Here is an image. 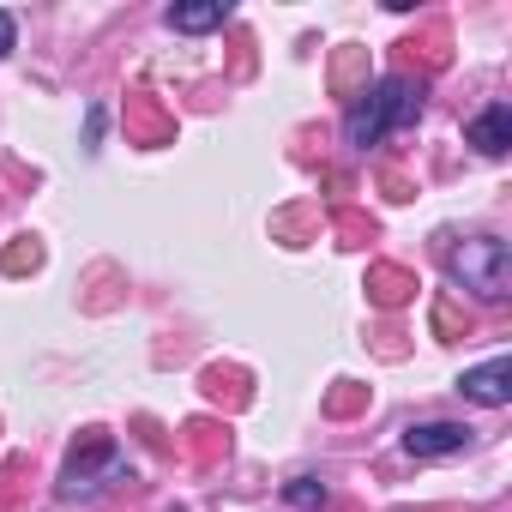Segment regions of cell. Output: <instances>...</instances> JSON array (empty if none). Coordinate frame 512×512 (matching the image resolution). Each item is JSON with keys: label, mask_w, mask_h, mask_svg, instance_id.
Segmentation results:
<instances>
[{"label": "cell", "mask_w": 512, "mask_h": 512, "mask_svg": "<svg viewBox=\"0 0 512 512\" xmlns=\"http://www.w3.org/2000/svg\"><path fill=\"white\" fill-rule=\"evenodd\" d=\"M416 115H422V91H416L410 79H386V85L362 91V103L344 115V139H350V145H380L386 127H404V121H416Z\"/></svg>", "instance_id": "cell-1"}, {"label": "cell", "mask_w": 512, "mask_h": 512, "mask_svg": "<svg viewBox=\"0 0 512 512\" xmlns=\"http://www.w3.org/2000/svg\"><path fill=\"white\" fill-rule=\"evenodd\" d=\"M446 266H452V278H458L464 290H476V296H488V302H500L506 284H512V253H506V241H494V235H476V241L452 247Z\"/></svg>", "instance_id": "cell-2"}, {"label": "cell", "mask_w": 512, "mask_h": 512, "mask_svg": "<svg viewBox=\"0 0 512 512\" xmlns=\"http://www.w3.org/2000/svg\"><path fill=\"white\" fill-rule=\"evenodd\" d=\"M458 392H464L470 404H488V410H500V404H512V362H506V356H494V362H482V368H470V374L458 380Z\"/></svg>", "instance_id": "cell-3"}, {"label": "cell", "mask_w": 512, "mask_h": 512, "mask_svg": "<svg viewBox=\"0 0 512 512\" xmlns=\"http://www.w3.org/2000/svg\"><path fill=\"white\" fill-rule=\"evenodd\" d=\"M404 446H410L416 458H452V452L470 446V428H464V422H416V428L404 434Z\"/></svg>", "instance_id": "cell-4"}, {"label": "cell", "mask_w": 512, "mask_h": 512, "mask_svg": "<svg viewBox=\"0 0 512 512\" xmlns=\"http://www.w3.org/2000/svg\"><path fill=\"white\" fill-rule=\"evenodd\" d=\"M464 145H476L482 157H500V151L512 145V109H506V103H494V109H482V115L470 121V133H464Z\"/></svg>", "instance_id": "cell-5"}, {"label": "cell", "mask_w": 512, "mask_h": 512, "mask_svg": "<svg viewBox=\"0 0 512 512\" xmlns=\"http://www.w3.org/2000/svg\"><path fill=\"white\" fill-rule=\"evenodd\" d=\"M229 19V7L223 0H193V7H169V25L175 31H187V37H199V31H217Z\"/></svg>", "instance_id": "cell-6"}, {"label": "cell", "mask_w": 512, "mask_h": 512, "mask_svg": "<svg viewBox=\"0 0 512 512\" xmlns=\"http://www.w3.org/2000/svg\"><path fill=\"white\" fill-rule=\"evenodd\" d=\"M326 500V488L314 482V476H302V482H290V506H320Z\"/></svg>", "instance_id": "cell-7"}, {"label": "cell", "mask_w": 512, "mask_h": 512, "mask_svg": "<svg viewBox=\"0 0 512 512\" xmlns=\"http://www.w3.org/2000/svg\"><path fill=\"white\" fill-rule=\"evenodd\" d=\"M380 302H404V278L398 272H380Z\"/></svg>", "instance_id": "cell-8"}, {"label": "cell", "mask_w": 512, "mask_h": 512, "mask_svg": "<svg viewBox=\"0 0 512 512\" xmlns=\"http://www.w3.org/2000/svg\"><path fill=\"white\" fill-rule=\"evenodd\" d=\"M13 37H19V25H13V13H0V61L13 55Z\"/></svg>", "instance_id": "cell-9"}]
</instances>
